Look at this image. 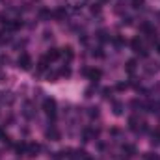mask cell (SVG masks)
Returning a JSON list of instances; mask_svg holds the SVG:
<instances>
[{
    "instance_id": "cell-1",
    "label": "cell",
    "mask_w": 160,
    "mask_h": 160,
    "mask_svg": "<svg viewBox=\"0 0 160 160\" xmlns=\"http://www.w3.org/2000/svg\"><path fill=\"white\" fill-rule=\"evenodd\" d=\"M43 110L48 118H56V101L54 99H45L43 101Z\"/></svg>"
},
{
    "instance_id": "cell-2",
    "label": "cell",
    "mask_w": 160,
    "mask_h": 160,
    "mask_svg": "<svg viewBox=\"0 0 160 160\" xmlns=\"http://www.w3.org/2000/svg\"><path fill=\"white\" fill-rule=\"evenodd\" d=\"M17 65H19V69H22V71H28L30 67H32V58L24 52V54H21L19 56V60H17Z\"/></svg>"
},
{
    "instance_id": "cell-3",
    "label": "cell",
    "mask_w": 160,
    "mask_h": 160,
    "mask_svg": "<svg viewBox=\"0 0 160 160\" xmlns=\"http://www.w3.org/2000/svg\"><path fill=\"white\" fill-rule=\"evenodd\" d=\"M128 127L132 130H145V123H142L138 118H130L128 119Z\"/></svg>"
},
{
    "instance_id": "cell-4",
    "label": "cell",
    "mask_w": 160,
    "mask_h": 160,
    "mask_svg": "<svg viewBox=\"0 0 160 160\" xmlns=\"http://www.w3.org/2000/svg\"><path fill=\"white\" fill-rule=\"evenodd\" d=\"M86 75L89 77V80H93V82H97V80L102 77V73H101L99 69H88V71H86Z\"/></svg>"
},
{
    "instance_id": "cell-5",
    "label": "cell",
    "mask_w": 160,
    "mask_h": 160,
    "mask_svg": "<svg viewBox=\"0 0 160 160\" xmlns=\"http://www.w3.org/2000/svg\"><path fill=\"white\" fill-rule=\"evenodd\" d=\"M0 102L2 104H11L13 102V97L9 91H0Z\"/></svg>"
},
{
    "instance_id": "cell-6",
    "label": "cell",
    "mask_w": 160,
    "mask_h": 160,
    "mask_svg": "<svg viewBox=\"0 0 160 160\" xmlns=\"http://www.w3.org/2000/svg\"><path fill=\"white\" fill-rule=\"evenodd\" d=\"M22 114H24V118L32 119V118H34V114H36V112H34V104H32V102H26V104H24V112H22Z\"/></svg>"
},
{
    "instance_id": "cell-7",
    "label": "cell",
    "mask_w": 160,
    "mask_h": 160,
    "mask_svg": "<svg viewBox=\"0 0 160 160\" xmlns=\"http://www.w3.org/2000/svg\"><path fill=\"white\" fill-rule=\"evenodd\" d=\"M60 54H62V52H60L58 48H50V50L47 52V56H45V58H47L48 62H52V60H58V58H60Z\"/></svg>"
},
{
    "instance_id": "cell-8",
    "label": "cell",
    "mask_w": 160,
    "mask_h": 160,
    "mask_svg": "<svg viewBox=\"0 0 160 160\" xmlns=\"http://www.w3.org/2000/svg\"><path fill=\"white\" fill-rule=\"evenodd\" d=\"M47 138H50V140L56 142V140H60V132H58L56 128H48V130H47Z\"/></svg>"
},
{
    "instance_id": "cell-9",
    "label": "cell",
    "mask_w": 160,
    "mask_h": 160,
    "mask_svg": "<svg viewBox=\"0 0 160 160\" xmlns=\"http://www.w3.org/2000/svg\"><path fill=\"white\" fill-rule=\"evenodd\" d=\"M39 149H41V147L38 145V143H30L26 151H28V155H30V157H34V155H38V153H39Z\"/></svg>"
},
{
    "instance_id": "cell-10",
    "label": "cell",
    "mask_w": 160,
    "mask_h": 160,
    "mask_svg": "<svg viewBox=\"0 0 160 160\" xmlns=\"http://www.w3.org/2000/svg\"><path fill=\"white\" fill-rule=\"evenodd\" d=\"M114 114H116V116H121V114H123V102L114 101Z\"/></svg>"
},
{
    "instance_id": "cell-11",
    "label": "cell",
    "mask_w": 160,
    "mask_h": 160,
    "mask_svg": "<svg viewBox=\"0 0 160 160\" xmlns=\"http://www.w3.org/2000/svg\"><path fill=\"white\" fill-rule=\"evenodd\" d=\"M130 45H132V48H134L136 52H140V50L143 48V47H142V41L138 39V38H134V39H132V43H130Z\"/></svg>"
},
{
    "instance_id": "cell-12",
    "label": "cell",
    "mask_w": 160,
    "mask_h": 160,
    "mask_svg": "<svg viewBox=\"0 0 160 160\" xmlns=\"http://www.w3.org/2000/svg\"><path fill=\"white\" fill-rule=\"evenodd\" d=\"M125 69H127V73H134V71H136V62H134V60H128Z\"/></svg>"
},
{
    "instance_id": "cell-13",
    "label": "cell",
    "mask_w": 160,
    "mask_h": 160,
    "mask_svg": "<svg viewBox=\"0 0 160 160\" xmlns=\"http://www.w3.org/2000/svg\"><path fill=\"white\" fill-rule=\"evenodd\" d=\"M63 56L71 62V60H73V56H75V54H73V48H71V47H65V48H63Z\"/></svg>"
},
{
    "instance_id": "cell-14",
    "label": "cell",
    "mask_w": 160,
    "mask_h": 160,
    "mask_svg": "<svg viewBox=\"0 0 160 160\" xmlns=\"http://www.w3.org/2000/svg\"><path fill=\"white\" fill-rule=\"evenodd\" d=\"M65 2H67V4H69L71 8H80V6H82V4H84L86 0H65Z\"/></svg>"
},
{
    "instance_id": "cell-15",
    "label": "cell",
    "mask_w": 160,
    "mask_h": 160,
    "mask_svg": "<svg viewBox=\"0 0 160 160\" xmlns=\"http://www.w3.org/2000/svg\"><path fill=\"white\" fill-rule=\"evenodd\" d=\"M151 143H153V145H160V130H157V132L153 134V140H151Z\"/></svg>"
},
{
    "instance_id": "cell-16",
    "label": "cell",
    "mask_w": 160,
    "mask_h": 160,
    "mask_svg": "<svg viewBox=\"0 0 160 160\" xmlns=\"http://www.w3.org/2000/svg\"><path fill=\"white\" fill-rule=\"evenodd\" d=\"M60 75H63V77H71V69H69V67H62V69H60Z\"/></svg>"
},
{
    "instance_id": "cell-17",
    "label": "cell",
    "mask_w": 160,
    "mask_h": 160,
    "mask_svg": "<svg viewBox=\"0 0 160 160\" xmlns=\"http://www.w3.org/2000/svg\"><path fill=\"white\" fill-rule=\"evenodd\" d=\"M15 149H17V153H22V151H26V149H28V145H26V143H19Z\"/></svg>"
},
{
    "instance_id": "cell-18",
    "label": "cell",
    "mask_w": 160,
    "mask_h": 160,
    "mask_svg": "<svg viewBox=\"0 0 160 160\" xmlns=\"http://www.w3.org/2000/svg\"><path fill=\"white\" fill-rule=\"evenodd\" d=\"M125 151H127V153H128V157H132V155H134V153H136V149H134V147H132V145H125Z\"/></svg>"
},
{
    "instance_id": "cell-19",
    "label": "cell",
    "mask_w": 160,
    "mask_h": 160,
    "mask_svg": "<svg viewBox=\"0 0 160 160\" xmlns=\"http://www.w3.org/2000/svg\"><path fill=\"white\" fill-rule=\"evenodd\" d=\"M89 116H91V118H97V116H99V108H97V106H95V108H89Z\"/></svg>"
},
{
    "instance_id": "cell-20",
    "label": "cell",
    "mask_w": 160,
    "mask_h": 160,
    "mask_svg": "<svg viewBox=\"0 0 160 160\" xmlns=\"http://www.w3.org/2000/svg\"><path fill=\"white\" fill-rule=\"evenodd\" d=\"M145 160H158V157L153 155V153H147V155H145Z\"/></svg>"
},
{
    "instance_id": "cell-21",
    "label": "cell",
    "mask_w": 160,
    "mask_h": 160,
    "mask_svg": "<svg viewBox=\"0 0 160 160\" xmlns=\"http://www.w3.org/2000/svg\"><path fill=\"white\" fill-rule=\"evenodd\" d=\"M99 39H101V41H106V39H108V38H106V32H104V30H101V32H99Z\"/></svg>"
},
{
    "instance_id": "cell-22",
    "label": "cell",
    "mask_w": 160,
    "mask_h": 160,
    "mask_svg": "<svg viewBox=\"0 0 160 160\" xmlns=\"http://www.w3.org/2000/svg\"><path fill=\"white\" fill-rule=\"evenodd\" d=\"M132 4H134V8H142L143 6V0H132Z\"/></svg>"
},
{
    "instance_id": "cell-23",
    "label": "cell",
    "mask_w": 160,
    "mask_h": 160,
    "mask_svg": "<svg viewBox=\"0 0 160 160\" xmlns=\"http://www.w3.org/2000/svg\"><path fill=\"white\" fill-rule=\"evenodd\" d=\"M63 15H65V9H58V11H56V17H58V19H62Z\"/></svg>"
},
{
    "instance_id": "cell-24",
    "label": "cell",
    "mask_w": 160,
    "mask_h": 160,
    "mask_svg": "<svg viewBox=\"0 0 160 160\" xmlns=\"http://www.w3.org/2000/svg\"><path fill=\"white\" fill-rule=\"evenodd\" d=\"M91 13H99V6H97V4H95V6L91 8Z\"/></svg>"
},
{
    "instance_id": "cell-25",
    "label": "cell",
    "mask_w": 160,
    "mask_h": 160,
    "mask_svg": "<svg viewBox=\"0 0 160 160\" xmlns=\"http://www.w3.org/2000/svg\"><path fill=\"white\" fill-rule=\"evenodd\" d=\"M158 52H160V45H158Z\"/></svg>"
}]
</instances>
